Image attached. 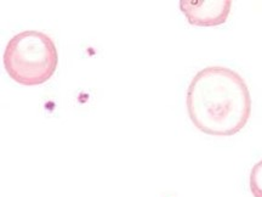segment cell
<instances>
[{
    "instance_id": "cell-2",
    "label": "cell",
    "mask_w": 262,
    "mask_h": 197,
    "mask_svg": "<svg viewBox=\"0 0 262 197\" xmlns=\"http://www.w3.org/2000/svg\"><path fill=\"white\" fill-rule=\"evenodd\" d=\"M3 62L12 81L32 87L50 81L57 68L58 54L56 45L48 34L25 31L10 39Z\"/></svg>"
},
{
    "instance_id": "cell-4",
    "label": "cell",
    "mask_w": 262,
    "mask_h": 197,
    "mask_svg": "<svg viewBox=\"0 0 262 197\" xmlns=\"http://www.w3.org/2000/svg\"><path fill=\"white\" fill-rule=\"evenodd\" d=\"M250 191L254 197H262V160L250 172Z\"/></svg>"
},
{
    "instance_id": "cell-3",
    "label": "cell",
    "mask_w": 262,
    "mask_h": 197,
    "mask_svg": "<svg viewBox=\"0 0 262 197\" xmlns=\"http://www.w3.org/2000/svg\"><path fill=\"white\" fill-rule=\"evenodd\" d=\"M231 8V0H180V10L188 24L199 27L224 25Z\"/></svg>"
},
{
    "instance_id": "cell-1",
    "label": "cell",
    "mask_w": 262,
    "mask_h": 197,
    "mask_svg": "<svg viewBox=\"0 0 262 197\" xmlns=\"http://www.w3.org/2000/svg\"><path fill=\"white\" fill-rule=\"evenodd\" d=\"M186 106L193 126L202 133L231 136L247 126L251 96L238 72L224 66H210L193 77Z\"/></svg>"
}]
</instances>
